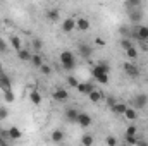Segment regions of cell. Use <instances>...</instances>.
<instances>
[{"mask_svg":"<svg viewBox=\"0 0 148 146\" xmlns=\"http://www.w3.org/2000/svg\"><path fill=\"white\" fill-rule=\"evenodd\" d=\"M77 115H79V110L76 108H66V119L69 120V122H77Z\"/></svg>","mask_w":148,"mask_h":146,"instance_id":"cell-17","label":"cell"},{"mask_svg":"<svg viewBox=\"0 0 148 146\" xmlns=\"http://www.w3.org/2000/svg\"><path fill=\"white\" fill-rule=\"evenodd\" d=\"M122 69H124V72L127 74L129 77H138V76H140V69H138L134 64H131V62H126V64L122 65Z\"/></svg>","mask_w":148,"mask_h":146,"instance_id":"cell-8","label":"cell"},{"mask_svg":"<svg viewBox=\"0 0 148 146\" xmlns=\"http://www.w3.org/2000/svg\"><path fill=\"white\" fill-rule=\"evenodd\" d=\"M40 71H41V74H47V76H48V74L52 72V67H50V65H47V64H43V65L40 67Z\"/></svg>","mask_w":148,"mask_h":146,"instance_id":"cell-36","label":"cell"},{"mask_svg":"<svg viewBox=\"0 0 148 146\" xmlns=\"http://www.w3.org/2000/svg\"><path fill=\"white\" fill-rule=\"evenodd\" d=\"M97 65H98V67H100V69H102V71H103L105 74H109V72H110V65H109L107 62H103V60H100V62H98Z\"/></svg>","mask_w":148,"mask_h":146,"instance_id":"cell-31","label":"cell"},{"mask_svg":"<svg viewBox=\"0 0 148 146\" xmlns=\"http://www.w3.org/2000/svg\"><path fill=\"white\" fill-rule=\"evenodd\" d=\"M91 115H88L86 112H79V115H77V122L76 124H79L81 127H90L91 126Z\"/></svg>","mask_w":148,"mask_h":146,"instance_id":"cell-7","label":"cell"},{"mask_svg":"<svg viewBox=\"0 0 148 146\" xmlns=\"http://www.w3.org/2000/svg\"><path fill=\"white\" fill-rule=\"evenodd\" d=\"M105 43H107V41H105V40H103V38H95V45H97V46H105Z\"/></svg>","mask_w":148,"mask_h":146,"instance_id":"cell-38","label":"cell"},{"mask_svg":"<svg viewBox=\"0 0 148 146\" xmlns=\"http://www.w3.org/2000/svg\"><path fill=\"white\" fill-rule=\"evenodd\" d=\"M7 117H9V110L5 107H0V120H5Z\"/></svg>","mask_w":148,"mask_h":146,"instance_id":"cell-35","label":"cell"},{"mask_svg":"<svg viewBox=\"0 0 148 146\" xmlns=\"http://www.w3.org/2000/svg\"><path fill=\"white\" fill-rule=\"evenodd\" d=\"M141 19H143V14H141L140 10H129V23L140 26V21H141Z\"/></svg>","mask_w":148,"mask_h":146,"instance_id":"cell-13","label":"cell"},{"mask_svg":"<svg viewBox=\"0 0 148 146\" xmlns=\"http://www.w3.org/2000/svg\"><path fill=\"white\" fill-rule=\"evenodd\" d=\"M140 5H141L140 0H129V2H126V7H127L129 10H131V9H138Z\"/></svg>","mask_w":148,"mask_h":146,"instance_id":"cell-30","label":"cell"},{"mask_svg":"<svg viewBox=\"0 0 148 146\" xmlns=\"http://www.w3.org/2000/svg\"><path fill=\"white\" fill-rule=\"evenodd\" d=\"M147 105H148V95L147 93H140V95H136L133 98V108L134 110H141V108H145Z\"/></svg>","mask_w":148,"mask_h":146,"instance_id":"cell-3","label":"cell"},{"mask_svg":"<svg viewBox=\"0 0 148 146\" xmlns=\"http://www.w3.org/2000/svg\"><path fill=\"white\" fill-rule=\"evenodd\" d=\"M3 98H5L7 103H12L16 96H14V93H12V89H10V91H5V93H3Z\"/></svg>","mask_w":148,"mask_h":146,"instance_id":"cell-32","label":"cell"},{"mask_svg":"<svg viewBox=\"0 0 148 146\" xmlns=\"http://www.w3.org/2000/svg\"><path fill=\"white\" fill-rule=\"evenodd\" d=\"M124 117H126L129 122H134V120L138 119V112L133 108V107H127V110L124 112Z\"/></svg>","mask_w":148,"mask_h":146,"instance_id":"cell-20","label":"cell"},{"mask_svg":"<svg viewBox=\"0 0 148 146\" xmlns=\"http://www.w3.org/2000/svg\"><path fill=\"white\" fill-rule=\"evenodd\" d=\"M0 146H5V143H3V138L0 136Z\"/></svg>","mask_w":148,"mask_h":146,"instance_id":"cell-42","label":"cell"},{"mask_svg":"<svg viewBox=\"0 0 148 146\" xmlns=\"http://www.w3.org/2000/svg\"><path fill=\"white\" fill-rule=\"evenodd\" d=\"M67 84H69L71 88H77V84H79V81H77V79H76L74 76H69V77H67Z\"/></svg>","mask_w":148,"mask_h":146,"instance_id":"cell-34","label":"cell"},{"mask_svg":"<svg viewBox=\"0 0 148 146\" xmlns=\"http://www.w3.org/2000/svg\"><path fill=\"white\" fill-rule=\"evenodd\" d=\"M90 28H91V23H90L88 17H77V19H76V29H79V31H88Z\"/></svg>","mask_w":148,"mask_h":146,"instance_id":"cell-9","label":"cell"},{"mask_svg":"<svg viewBox=\"0 0 148 146\" xmlns=\"http://www.w3.org/2000/svg\"><path fill=\"white\" fill-rule=\"evenodd\" d=\"M138 141H140L138 136H126V143H127L129 146H136L138 145Z\"/></svg>","mask_w":148,"mask_h":146,"instance_id":"cell-29","label":"cell"},{"mask_svg":"<svg viewBox=\"0 0 148 146\" xmlns=\"http://www.w3.org/2000/svg\"><path fill=\"white\" fill-rule=\"evenodd\" d=\"M91 76H93L98 83H102V84H109V74H105L98 65H93V67H91Z\"/></svg>","mask_w":148,"mask_h":146,"instance_id":"cell-4","label":"cell"},{"mask_svg":"<svg viewBox=\"0 0 148 146\" xmlns=\"http://www.w3.org/2000/svg\"><path fill=\"white\" fill-rule=\"evenodd\" d=\"M127 110V105L124 102H115V105L112 107V112L117 113V115H124V112Z\"/></svg>","mask_w":148,"mask_h":146,"instance_id":"cell-18","label":"cell"},{"mask_svg":"<svg viewBox=\"0 0 148 146\" xmlns=\"http://www.w3.org/2000/svg\"><path fill=\"white\" fill-rule=\"evenodd\" d=\"M17 57H19V60H24V62H31V57H33V53L29 52V50H26V48H23V50H19L17 52Z\"/></svg>","mask_w":148,"mask_h":146,"instance_id":"cell-21","label":"cell"},{"mask_svg":"<svg viewBox=\"0 0 148 146\" xmlns=\"http://www.w3.org/2000/svg\"><path fill=\"white\" fill-rule=\"evenodd\" d=\"M121 46H122L124 50H129V48H131V46H134V45H133L131 38H122V40H121Z\"/></svg>","mask_w":148,"mask_h":146,"instance_id":"cell-27","label":"cell"},{"mask_svg":"<svg viewBox=\"0 0 148 146\" xmlns=\"http://www.w3.org/2000/svg\"><path fill=\"white\" fill-rule=\"evenodd\" d=\"M47 19L52 21V23H57V21L60 19V10H59V9H50V10H47Z\"/></svg>","mask_w":148,"mask_h":146,"instance_id":"cell-16","label":"cell"},{"mask_svg":"<svg viewBox=\"0 0 148 146\" xmlns=\"http://www.w3.org/2000/svg\"><path fill=\"white\" fill-rule=\"evenodd\" d=\"M64 131L62 129H55V131H52V134H50V139L53 141V143H62L64 141Z\"/></svg>","mask_w":148,"mask_h":146,"instance_id":"cell-15","label":"cell"},{"mask_svg":"<svg viewBox=\"0 0 148 146\" xmlns=\"http://www.w3.org/2000/svg\"><path fill=\"white\" fill-rule=\"evenodd\" d=\"M7 132H9V139H21V136H23L21 129H19V127H16V126H12Z\"/></svg>","mask_w":148,"mask_h":146,"instance_id":"cell-19","label":"cell"},{"mask_svg":"<svg viewBox=\"0 0 148 146\" xmlns=\"http://www.w3.org/2000/svg\"><path fill=\"white\" fill-rule=\"evenodd\" d=\"M5 52H7V41L0 38V53H5Z\"/></svg>","mask_w":148,"mask_h":146,"instance_id":"cell-37","label":"cell"},{"mask_svg":"<svg viewBox=\"0 0 148 146\" xmlns=\"http://www.w3.org/2000/svg\"><path fill=\"white\" fill-rule=\"evenodd\" d=\"M136 134H138L136 126H134V124H129V126H127V129H126V136H136Z\"/></svg>","mask_w":148,"mask_h":146,"instance_id":"cell-28","label":"cell"},{"mask_svg":"<svg viewBox=\"0 0 148 146\" xmlns=\"http://www.w3.org/2000/svg\"><path fill=\"white\" fill-rule=\"evenodd\" d=\"M52 96H53L55 102H67V100H69V93H67V89H64V88H57Z\"/></svg>","mask_w":148,"mask_h":146,"instance_id":"cell-6","label":"cell"},{"mask_svg":"<svg viewBox=\"0 0 148 146\" xmlns=\"http://www.w3.org/2000/svg\"><path fill=\"white\" fill-rule=\"evenodd\" d=\"M93 143H95V139H93L91 134H83L81 136V145L83 146H93Z\"/></svg>","mask_w":148,"mask_h":146,"instance_id":"cell-24","label":"cell"},{"mask_svg":"<svg viewBox=\"0 0 148 146\" xmlns=\"http://www.w3.org/2000/svg\"><path fill=\"white\" fill-rule=\"evenodd\" d=\"M33 46H35L36 50H40V48H41V41H40V40H35V41H33Z\"/></svg>","mask_w":148,"mask_h":146,"instance_id":"cell-40","label":"cell"},{"mask_svg":"<svg viewBox=\"0 0 148 146\" xmlns=\"http://www.w3.org/2000/svg\"><path fill=\"white\" fill-rule=\"evenodd\" d=\"M131 36L134 38V40H138L140 43H145V41H148V26H145V24L134 26V28H133Z\"/></svg>","mask_w":148,"mask_h":146,"instance_id":"cell-2","label":"cell"},{"mask_svg":"<svg viewBox=\"0 0 148 146\" xmlns=\"http://www.w3.org/2000/svg\"><path fill=\"white\" fill-rule=\"evenodd\" d=\"M10 45H12V48L16 50V52H19V50H23V41H21V38L19 36H10Z\"/></svg>","mask_w":148,"mask_h":146,"instance_id":"cell-23","label":"cell"},{"mask_svg":"<svg viewBox=\"0 0 148 146\" xmlns=\"http://www.w3.org/2000/svg\"><path fill=\"white\" fill-rule=\"evenodd\" d=\"M77 50H79V53H81L84 59H90V57L93 55V48H91L88 43H79V45H77Z\"/></svg>","mask_w":148,"mask_h":146,"instance_id":"cell-11","label":"cell"},{"mask_svg":"<svg viewBox=\"0 0 148 146\" xmlns=\"http://www.w3.org/2000/svg\"><path fill=\"white\" fill-rule=\"evenodd\" d=\"M126 55H127L129 60H136L140 53H138V48H136V46H131L129 50H126Z\"/></svg>","mask_w":148,"mask_h":146,"instance_id":"cell-26","label":"cell"},{"mask_svg":"<svg viewBox=\"0 0 148 146\" xmlns=\"http://www.w3.org/2000/svg\"><path fill=\"white\" fill-rule=\"evenodd\" d=\"M0 89H2L3 93L12 89V81H10V77H9V76H7L5 72L0 76Z\"/></svg>","mask_w":148,"mask_h":146,"instance_id":"cell-10","label":"cell"},{"mask_svg":"<svg viewBox=\"0 0 148 146\" xmlns=\"http://www.w3.org/2000/svg\"><path fill=\"white\" fill-rule=\"evenodd\" d=\"M60 65L66 71H73L74 67H76V59H74L73 52H69V50L60 52Z\"/></svg>","mask_w":148,"mask_h":146,"instance_id":"cell-1","label":"cell"},{"mask_svg":"<svg viewBox=\"0 0 148 146\" xmlns=\"http://www.w3.org/2000/svg\"><path fill=\"white\" fill-rule=\"evenodd\" d=\"M103 96H105V95H103L102 91H98V89H93V91L88 95V98H90V102H91V103H98V102H102V100H103Z\"/></svg>","mask_w":148,"mask_h":146,"instance_id":"cell-14","label":"cell"},{"mask_svg":"<svg viewBox=\"0 0 148 146\" xmlns=\"http://www.w3.org/2000/svg\"><path fill=\"white\" fill-rule=\"evenodd\" d=\"M105 143H107V146H117V138L115 136H107Z\"/></svg>","mask_w":148,"mask_h":146,"instance_id":"cell-33","label":"cell"},{"mask_svg":"<svg viewBox=\"0 0 148 146\" xmlns=\"http://www.w3.org/2000/svg\"><path fill=\"white\" fill-rule=\"evenodd\" d=\"M136 146H148V141H145V139H140Z\"/></svg>","mask_w":148,"mask_h":146,"instance_id":"cell-41","label":"cell"},{"mask_svg":"<svg viewBox=\"0 0 148 146\" xmlns=\"http://www.w3.org/2000/svg\"><path fill=\"white\" fill-rule=\"evenodd\" d=\"M2 74H3V65L0 64V76H2Z\"/></svg>","mask_w":148,"mask_h":146,"instance_id":"cell-43","label":"cell"},{"mask_svg":"<svg viewBox=\"0 0 148 146\" xmlns=\"http://www.w3.org/2000/svg\"><path fill=\"white\" fill-rule=\"evenodd\" d=\"M60 29H62L64 33H71V31H74V29H76V19H74V17L64 19L62 24H60Z\"/></svg>","mask_w":148,"mask_h":146,"instance_id":"cell-5","label":"cell"},{"mask_svg":"<svg viewBox=\"0 0 148 146\" xmlns=\"http://www.w3.org/2000/svg\"><path fill=\"white\" fill-rule=\"evenodd\" d=\"M31 64H33V67L40 69V67L43 65V59H41V55H38V53H33V57H31Z\"/></svg>","mask_w":148,"mask_h":146,"instance_id":"cell-25","label":"cell"},{"mask_svg":"<svg viewBox=\"0 0 148 146\" xmlns=\"http://www.w3.org/2000/svg\"><path fill=\"white\" fill-rule=\"evenodd\" d=\"M29 100H31V103H33V105H36V107L41 103V95H40V91H38V89H33V91L29 93Z\"/></svg>","mask_w":148,"mask_h":146,"instance_id":"cell-22","label":"cell"},{"mask_svg":"<svg viewBox=\"0 0 148 146\" xmlns=\"http://www.w3.org/2000/svg\"><path fill=\"white\" fill-rule=\"evenodd\" d=\"M115 102H117V100H115V98H114V96H109V98H107V105H109V107H114V105H115Z\"/></svg>","mask_w":148,"mask_h":146,"instance_id":"cell-39","label":"cell"},{"mask_svg":"<svg viewBox=\"0 0 148 146\" xmlns=\"http://www.w3.org/2000/svg\"><path fill=\"white\" fill-rule=\"evenodd\" d=\"M76 89H77L79 93H83V95H90V93L95 89V86H93V83H79Z\"/></svg>","mask_w":148,"mask_h":146,"instance_id":"cell-12","label":"cell"}]
</instances>
